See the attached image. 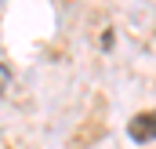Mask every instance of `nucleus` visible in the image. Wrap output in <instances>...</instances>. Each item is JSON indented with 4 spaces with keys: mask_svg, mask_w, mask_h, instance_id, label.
Listing matches in <instances>:
<instances>
[{
    "mask_svg": "<svg viewBox=\"0 0 156 149\" xmlns=\"http://www.w3.org/2000/svg\"><path fill=\"white\" fill-rule=\"evenodd\" d=\"M127 135L134 142H153L156 138V109H145V113H138V116H131Z\"/></svg>",
    "mask_w": 156,
    "mask_h": 149,
    "instance_id": "nucleus-1",
    "label": "nucleus"
},
{
    "mask_svg": "<svg viewBox=\"0 0 156 149\" xmlns=\"http://www.w3.org/2000/svg\"><path fill=\"white\" fill-rule=\"evenodd\" d=\"M7 84H11V66H4V62H0V95L7 91Z\"/></svg>",
    "mask_w": 156,
    "mask_h": 149,
    "instance_id": "nucleus-2",
    "label": "nucleus"
}]
</instances>
